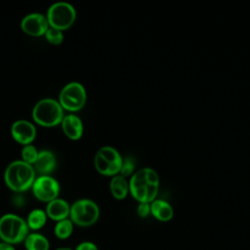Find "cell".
Wrapping results in <instances>:
<instances>
[{"label":"cell","instance_id":"d6986e66","mask_svg":"<svg viewBox=\"0 0 250 250\" xmlns=\"http://www.w3.org/2000/svg\"><path fill=\"white\" fill-rule=\"evenodd\" d=\"M72 232H73V223L69 218L56 223L54 228V233L57 238L61 240H65L71 236Z\"/></svg>","mask_w":250,"mask_h":250},{"label":"cell","instance_id":"7c38bea8","mask_svg":"<svg viewBox=\"0 0 250 250\" xmlns=\"http://www.w3.org/2000/svg\"><path fill=\"white\" fill-rule=\"evenodd\" d=\"M45 212L47 217L55 222H59L69 218L70 205L62 198H56L47 203Z\"/></svg>","mask_w":250,"mask_h":250},{"label":"cell","instance_id":"30bf717a","mask_svg":"<svg viewBox=\"0 0 250 250\" xmlns=\"http://www.w3.org/2000/svg\"><path fill=\"white\" fill-rule=\"evenodd\" d=\"M21 30L30 36H42L49 28L47 18L39 13L25 16L21 21Z\"/></svg>","mask_w":250,"mask_h":250},{"label":"cell","instance_id":"7402d4cb","mask_svg":"<svg viewBox=\"0 0 250 250\" xmlns=\"http://www.w3.org/2000/svg\"><path fill=\"white\" fill-rule=\"evenodd\" d=\"M46 40L53 44V45H60L63 41V34L61 30L50 27L47 29V31L44 34Z\"/></svg>","mask_w":250,"mask_h":250},{"label":"cell","instance_id":"5b68a950","mask_svg":"<svg viewBox=\"0 0 250 250\" xmlns=\"http://www.w3.org/2000/svg\"><path fill=\"white\" fill-rule=\"evenodd\" d=\"M100 217L98 204L88 198H81L74 201L70 206L69 219L78 227L93 226Z\"/></svg>","mask_w":250,"mask_h":250},{"label":"cell","instance_id":"5bb4252c","mask_svg":"<svg viewBox=\"0 0 250 250\" xmlns=\"http://www.w3.org/2000/svg\"><path fill=\"white\" fill-rule=\"evenodd\" d=\"M33 165L34 170L39 172L41 175H49L56 169L57 159L52 151L43 149L38 152L37 159Z\"/></svg>","mask_w":250,"mask_h":250},{"label":"cell","instance_id":"9c48e42d","mask_svg":"<svg viewBox=\"0 0 250 250\" xmlns=\"http://www.w3.org/2000/svg\"><path fill=\"white\" fill-rule=\"evenodd\" d=\"M31 188L38 200L47 203L58 198L60 193V184L50 175H41L35 178Z\"/></svg>","mask_w":250,"mask_h":250},{"label":"cell","instance_id":"e0dca14e","mask_svg":"<svg viewBox=\"0 0 250 250\" xmlns=\"http://www.w3.org/2000/svg\"><path fill=\"white\" fill-rule=\"evenodd\" d=\"M109 188L111 194L116 199H124L129 191V182L125 177L117 174L112 177L109 183Z\"/></svg>","mask_w":250,"mask_h":250},{"label":"cell","instance_id":"d4e9b609","mask_svg":"<svg viewBox=\"0 0 250 250\" xmlns=\"http://www.w3.org/2000/svg\"><path fill=\"white\" fill-rule=\"evenodd\" d=\"M0 250H16V248L12 244H9V243L1 241L0 242Z\"/></svg>","mask_w":250,"mask_h":250},{"label":"cell","instance_id":"4fadbf2b","mask_svg":"<svg viewBox=\"0 0 250 250\" xmlns=\"http://www.w3.org/2000/svg\"><path fill=\"white\" fill-rule=\"evenodd\" d=\"M62 128L65 136L73 141L79 140L83 134V123L75 114H67L62 118Z\"/></svg>","mask_w":250,"mask_h":250},{"label":"cell","instance_id":"ac0fdd59","mask_svg":"<svg viewBox=\"0 0 250 250\" xmlns=\"http://www.w3.org/2000/svg\"><path fill=\"white\" fill-rule=\"evenodd\" d=\"M47 218L48 217H47L45 210L37 208V209H33L29 212L25 222H26L29 229L39 230L46 225Z\"/></svg>","mask_w":250,"mask_h":250},{"label":"cell","instance_id":"cb8c5ba5","mask_svg":"<svg viewBox=\"0 0 250 250\" xmlns=\"http://www.w3.org/2000/svg\"><path fill=\"white\" fill-rule=\"evenodd\" d=\"M74 250H99L98 246L91 241H83L79 243Z\"/></svg>","mask_w":250,"mask_h":250},{"label":"cell","instance_id":"9a60e30c","mask_svg":"<svg viewBox=\"0 0 250 250\" xmlns=\"http://www.w3.org/2000/svg\"><path fill=\"white\" fill-rule=\"evenodd\" d=\"M150 214L160 222H168L173 218L174 210L168 201L155 198L150 202Z\"/></svg>","mask_w":250,"mask_h":250},{"label":"cell","instance_id":"603a6c76","mask_svg":"<svg viewBox=\"0 0 250 250\" xmlns=\"http://www.w3.org/2000/svg\"><path fill=\"white\" fill-rule=\"evenodd\" d=\"M137 212L142 218H146L150 214V203L148 202H139L137 207Z\"/></svg>","mask_w":250,"mask_h":250},{"label":"cell","instance_id":"44dd1931","mask_svg":"<svg viewBox=\"0 0 250 250\" xmlns=\"http://www.w3.org/2000/svg\"><path fill=\"white\" fill-rule=\"evenodd\" d=\"M136 167V158L132 155H127L122 158V165L120 168V175L123 177H127L133 174Z\"/></svg>","mask_w":250,"mask_h":250},{"label":"cell","instance_id":"6da1fadb","mask_svg":"<svg viewBox=\"0 0 250 250\" xmlns=\"http://www.w3.org/2000/svg\"><path fill=\"white\" fill-rule=\"evenodd\" d=\"M159 176L151 167L135 172L129 181V191L139 202H152L158 192Z\"/></svg>","mask_w":250,"mask_h":250},{"label":"cell","instance_id":"8fae6325","mask_svg":"<svg viewBox=\"0 0 250 250\" xmlns=\"http://www.w3.org/2000/svg\"><path fill=\"white\" fill-rule=\"evenodd\" d=\"M11 134L13 139L23 146L30 145L36 137L35 126L27 120H17L11 127Z\"/></svg>","mask_w":250,"mask_h":250},{"label":"cell","instance_id":"7a4b0ae2","mask_svg":"<svg viewBox=\"0 0 250 250\" xmlns=\"http://www.w3.org/2000/svg\"><path fill=\"white\" fill-rule=\"evenodd\" d=\"M35 180V170L22 160L11 162L4 173L6 186L15 192H22L32 187Z\"/></svg>","mask_w":250,"mask_h":250},{"label":"cell","instance_id":"2e32d148","mask_svg":"<svg viewBox=\"0 0 250 250\" xmlns=\"http://www.w3.org/2000/svg\"><path fill=\"white\" fill-rule=\"evenodd\" d=\"M25 250H49L50 242L48 238L39 232H31L28 233L25 237L24 241Z\"/></svg>","mask_w":250,"mask_h":250},{"label":"cell","instance_id":"3957f363","mask_svg":"<svg viewBox=\"0 0 250 250\" xmlns=\"http://www.w3.org/2000/svg\"><path fill=\"white\" fill-rule=\"evenodd\" d=\"M29 229L24 219L19 215L8 213L0 218V239L3 242L16 245L24 241Z\"/></svg>","mask_w":250,"mask_h":250},{"label":"cell","instance_id":"52a82bcc","mask_svg":"<svg viewBox=\"0 0 250 250\" xmlns=\"http://www.w3.org/2000/svg\"><path fill=\"white\" fill-rule=\"evenodd\" d=\"M46 18L50 27L62 31L73 24L76 19V11L69 3L57 2L50 6Z\"/></svg>","mask_w":250,"mask_h":250},{"label":"cell","instance_id":"ffe728a7","mask_svg":"<svg viewBox=\"0 0 250 250\" xmlns=\"http://www.w3.org/2000/svg\"><path fill=\"white\" fill-rule=\"evenodd\" d=\"M38 150L37 148L32 146L31 144L30 145H27V146H24L23 148L21 149V160L29 165H33L34 162L36 161L37 159V156H38Z\"/></svg>","mask_w":250,"mask_h":250},{"label":"cell","instance_id":"484cf974","mask_svg":"<svg viewBox=\"0 0 250 250\" xmlns=\"http://www.w3.org/2000/svg\"><path fill=\"white\" fill-rule=\"evenodd\" d=\"M14 203H15V205L16 206H22L23 204H24V199H22V197L21 196H20V195H18V196H16L15 198H14Z\"/></svg>","mask_w":250,"mask_h":250},{"label":"cell","instance_id":"ba28073f","mask_svg":"<svg viewBox=\"0 0 250 250\" xmlns=\"http://www.w3.org/2000/svg\"><path fill=\"white\" fill-rule=\"evenodd\" d=\"M87 94L84 86L79 82H70L61 91L59 103L62 107L67 111H78L86 103Z\"/></svg>","mask_w":250,"mask_h":250},{"label":"cell","instance_id":"4316f807","mask_svg":"<svg viewBox=\"0 0 250 250\" xmlns=\"http://www.w3.org/2000/svg\"><path fill=\"white\" fill-rule=\"evenodd\" d=\"M55 250H73V249L68 248V247H59V248H56Z\"/></svg>","mask_w":250,"mask_h":250},{"label":"cell","instance_id":"8992f818","mask_svg":"<svg viewBox=\"0 0 250 250\" xmlns=\"http://www.w3.org/2000/svg\"><path fill=\"white\" fill-rule=\"evenodd\" d=\"M96 170L104 176H115L120 172L122 156L119 151L110 146H104L98 149L94 158Z\"/></svg>","mask_w":250,"mask_h":250},{"label":"cell","instance_id":"277c9868","mask_svg":"<svg viewBox=\"0 0 250 250\" xmlns=\"http://www.w3.org/2000/svg\"><path fill=\"white\" fill-rule=\"evenodd\" d=\"M63 108L54 99L46 98L36 103L32 109V118L42 127H54L62 123Z\"/></svg>","mask_w":250,"mask_h":250}]
</instances>
